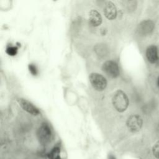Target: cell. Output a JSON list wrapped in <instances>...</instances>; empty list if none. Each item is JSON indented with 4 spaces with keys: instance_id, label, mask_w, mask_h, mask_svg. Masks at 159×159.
I'll list each match as a JSON object with an SVG mask.
<instances>
[{
    "instance_id": "obj_1",
    "label": "cell",
    "mask_w": 159,
    "mask_h": 159,
    "mask_svg": "<svg viewBox=\"0 0 159 159\" xmlns=\"http://www.w3.org/2000/svg\"><path fill=\"white\" fill-rule=\"evenodd\" d=\"M112 102L116 110L119 112L125 111L129 106L128 98L122 90H117L114 93Z\"/></svg>"
},
{
    "instance_id": "obj_2",
    "label": "cell",
    "mask_w": 159,
    "mask_h": 159,
    "mask_svg": "<svg viewBox=\"0 0 159 159\" xmlns=\"http://www.w3.org/2000/svg\"><path fill=\"white\" fill-rule=\"evenodd\" d=\"M37 138L42 145L48 144L52 139V132L50 127L43 124L37 130Z\"/></svg>"
},
{
    "instance_id": "obj_3",
    "label": "cell",
    "mask_w": 159,
    "mask_h": 159,
    "mask_svg": "<svg viewBox=\"0 0 159 159\" xmlns=\"http://www.w3.org/2000/svg\"><path fill=\"white\" fill-rule=\"evenodd\" d=\"M89 81L92 86L98 91H103L107 86V81L101 75L93 73L89 76Z\"/></svg>"
},
{
    "instance_id": "obj_4",
    "label": "cell",
    "mask_w": 159,
    "mask_h": 159,
    "mask_svg": "<svg viewBox=\"0 0 159 159\" xmlns=\"http://www.w3.org/2000/svg\"><path fill=\"white\" fill-rule=\"evenodd\" d=\"M102 70L108 76L111 78H116L120 73L117 64L112 60H108L104 62L102 66Z\"/></svg>"
},
{
    "instance_id": "obj_5",
    "label": "cell",
    "mask_w": 159,
    "mask_h": 159,
    "mask_svg": "<svg viewBox=\"0 0 159 159\" xmlns=\"http://www.w3.org/2000/svg\"><path fill=\"white\" fill-rule=\"evenodd\" d=\"M142 119L139 115H132L127 120V126L129 130L132 132L139 131L142 126Z\"/></svg>"
},
{
    "instance_id": "obj_6",
    "label": "cell",
    "mask_w": 159,
    "mask_h": 159,
    "mask_svg": "<svg viewBox=\"0 0 159 159\" xmlns=\"http://www.w3.org/2000/svg\"><path fill=\"white\" fill-rule=\"evenodd\" d=\"M18 102L20 107L27 112L32 115H37L40 113L39 109L27 100L20 98L18 100Z\"/></svg>"
},
{
    "instance_id": "obj_7",
    "label": "cell",
    "mask_w": 159,
    "mask_h": 159,
    "mask_svg": "<svg viewBox=\"0 0 159 159\" xmlns=\"http://www.w3.org/2000/svg\"><path fill=\"white\" fill-rule=\"evenodd\" d=\"M104 14L106 18L109 20L114 19L117 16V9L115 5L111 1L106 2L104 9Z\"/></svg>"
},
{
    "instance_id": "obj_8",
    "label": "cell",
    "mask_w": 159,
    "mask_h": 159,
    "mask_svg": "<svg viewBox=\"0 0 159 159\" xmlns=\"http://www.w3.org/2000/svg\"><path fill=\"white\" fill-rule=\"evenodd\" d=\"M146 57L148 61L151 63H157L159 60L157 47L155 45L149 46L146 51Z\"/></svg>"
},
{
    "instance_id": "obj_9",
    "label": "cell",
    "mask_w": 159,
    "mask_h": 159,
    "mask_svg": "<svg viewBox=\"0 0 159 159\" xmlns=\"http://www.w3.org/2000/svg\"><path fill=\"white\" fill-rule=\"evenodd\" d=\"M89 21L91 25L97 27L101 24L102 17L96 10L92 9L89 14Z\"/></svg>"
},
{
    "instance_id": "obj_10",
    "label": "cell",
    "mask_w": 159,
    "mask_h": 159,
    "mask_svg": "<svg viewBox=\"0 0 159 159\" xmlns=\"http://www.w3.org/2000/svg\"><path fill=\"white\" fill-rule=\"evenodd\" d=\"M153 23L151 20H145L140 23L139 26V31L143 35L150 33L153 29Z\"/></svg>"
},
{
    "instance_id": "obj_11",
    "label": "cell",
    "mask_w": 159,
    "mask_h": 159,
    "mask_svg": "<svg viewBox=\"0 0 159 159\" xmlns=\"http://www.w3.org/2000/svg\"><path fill=\"white\" fill-rule=\"evenodd\" d=\"M48 159H61L60 148L58 147L53 148L48 154Z\"/></svg>"
},
{
    "instance_id": "obj_12",
    "label": "cell",
    "mask_w": 159,
    "mask_h": 159,
    "mask_svg": "<svg viewBox=\"0 0 159 159\" xmlns=\"http://www.w3.org/2000/svg\"><path fill=\"white\" fill-rule=\"evenodd\" d=\"M152 152L155 157L159 159V141L156 142L153 145Z\"/></svg>"
},
{
    "instance_id": "obj_13",
    "label": "cell",
    "mask_w": 159,
    "mask_h": 159,
    "mask_svg": "<svg viewBox=\"0 0 159 159\" xmlns=\"http://www.w3.org/2000/svg\"><path fill=\"white\" fill-rule=\"evenodd\" d=\"M17 52V48L16 47H9L6 49V53L11 56L16 55Z\"/></svg>"
},
{
    "instance_id": "obj_14",
    "label": "cell",
    "mask_w": 159,
    "mask_h": 159,
    "mask_svg": "<svg viewBox=\"0 0 159 159\" xmlns=\"http://www.w3.org/2000/svg\"><path fill=\"white\" fill-rule=\"evenodd\" d=\"M29 71L30 72V73L32 75H37V73H38V71H37V69L35 66V65H33V64H29Z\"/></svg>"
},
{
    "instance_id": "obj_15",
    "label": "cell",
    "mask_w": 159,
    "mask_h": 159,
    "mask_svg": "<svg viewBox=\"0 0 159 159\" xmlns=\"http://www.w3.org/2000/svg\"><path fill=\"white\" fill-rule=\"evenodd\" d=\"M107 159H116V157L114 155L110 154V155H109V156L107 157Z\"/></svg>"
},
{
    "instance_id": "obj_16",
    "label": "cell",
    "mask_w": 159,
    "mask_h": 159,
    "mask_svg": "<svg viewBox=\"0 0 159 159\" xmlns=\"http://www.w3.org/2000/svg\"><path fill=\"white\" fill-rule=\"evenodd\" d=\"M157 85L158 86V87H159V76H158V79H157Z\"/></svg>"
}]
</instances>
